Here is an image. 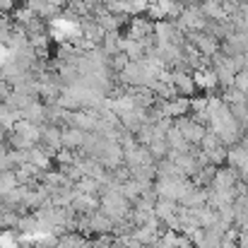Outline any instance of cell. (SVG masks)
I'll return each instance as SVG.
<instances>
[{
    "instance_id": "obj_1",
    "label": "cell",
    "mask_w": 248,
    "mask_h": 248,
    "mask_svg": "<svg viewBox=\"0 0 248 248\" xmlns=\"http://www.w3.org/2000/svg\"><path fill=\"white\" fill-rule=\"evenodd\" d=\"M183 5H200V0H181Z\"/></svg>"
}]
</instances>
